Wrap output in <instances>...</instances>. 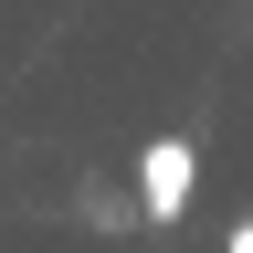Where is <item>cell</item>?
Here are the masks:
<instances>
[{"label":"cell","instance_id":"cell-2","mask_svg":"<svg viewBox=\"0 0 253 253\" xmlns=\"http://www.w3.org/2000/svg\"><path fill=\"white\" fill-rule=\"evenodd\" d=\"M221 253H253V221H232V232H221Z\"/></svg>","mask_w":253,"mask_h":253},{"label":"cell","instance_id":"cell-1","mask_svg":"<svg viewBox=\"0 0 253 253\" xmlns=\"http://www.w3.org/2000/svg\"><path fill=\"white\" fill-rule=\"evenodd\" d=\"M190 190H201V148H190L179 126H169V137H148V148H137V221L169 232V221L190 211Z\"/></svg>","mask_w":253,"mask_h":253}]
</instances>
